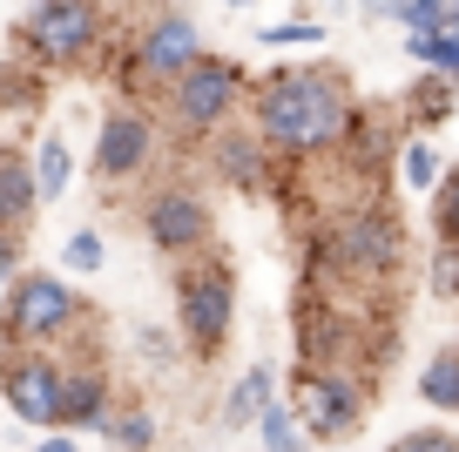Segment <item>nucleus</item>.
<instances>
[{
    "label": "nucleus",
    "instance_id": "nucleus-1",
    "mask_svg": "<svg viewBox=\"0 0 459 452\" xmlns=\"http://www.w3.org/2000/svg\"><path fill=\"white\" fill-rule=\"evenodd\" d=\"M365 101L351 88V74L338 61H284V68L250 82V109L244 122L264 135V149L284 162L298 156H331L344 149V135L359 128Z\"/></svg>",
    "mask_w": 459,
    "mask_h": 452
},
{
    "label": "nucleus",
    "instance_id": "nucleus-2",
    "mask_svg": "<svg viewBox=\"0 0 459 452\" xmlns=\"http://www.w3.org/2000/svg\"><path fill=\"white\" fill-rule=\"evenodd\" d=\"M405 216L392 210L385 196L365 203V210L331 216L325 230L304 237V277L325 283H392L405 270Z\"/></svg>",
    "mask_w": 459,
    "mask_h": 452
},
{
    "label": "nucleus",
    "instance_id": "nucleus-3",
    "mask_svg": "<svg viewBox=\"0 0 459 452\" xmlns=\"http://www.w3.org/2000/svg\"><path fill=\"white\" fill-rule=\"evenodd\" d=\"M82 297L68 291L61 277H48V270H21L14 283H7V311H0V338H7V352H48V344L74 338L82 331Z\"/></svg>",
    "mask_w": 459,
    "mask_h": 452
},
{
    "label": "nucleus",
    "instance_id": "nucleus-4",
    "mask_svg": "<svg viewBox=\"0 0 459 452\" xmlns=\"http://www.w3.org/2000/svg\"><path fill=\"white\" fill-rule=\"evenodd\" d=\"M378 398V378L372 371H317L304 365L290 378V412L298 425L311 432V446H344V439L365 425V405Z\"/></svg>",
    "mask_w": 459,
    "mask_h": 452
},
{
    "label": "nucleus",
    "instance_id": "nucleus-5",
    "mask_svg": "<svg viewBox=\"0 0 459 452\" xmlns=\"http://www.w3.org/2000/svg\"><path fill=\"white\" fill-rule=\"evenodd\" d=\"M162 109H169V122L183 128V135H223V128L250 109V74L230 55H203L183 82L162 88Z\"/></svg>",
    "mask_w": 459,
    "mask_h": 452
},
{
    "label": "nucleus",
    "instance_id": "nucleus-6",
    "mask_svg": "<svg viewBox=\"0 0 459 452\" xmlns=\"http://www.w3.org/2000/svg\"><path fill=\"white\" fill-rule=\"evenodd\" d=\"M176 331L196 358H216L237 331V270L196 256V264L176 270Z\"/></svg>",
    "mask_w": 459,
    "mask_h": 452
},
{
    "label": "nucleus",
    "instance_id": "nucleus-7",
    "mask_svg": "<svg viewBox=\"0 0 459 452\" xmlns=\"http://www.w3.org/2000/svg\"><path fill=\"white\" fill-rule=\"evenodd\" d=\"M21 48L48 68L88 61L101 48V0H34L21 21Z\"/></svg>",
    "mask_w": 459,
    "mask_h": 452
},
{
    "label": "nucleus",
    "instance_id": "nucleus-8",
    "mask_svg": "<svg viewBox=\"0 0 459 452\" xmlns=\"http://www.w3.org/2000/svg\"><path fill=\"white\" fill-rule=\"evenodd\" d=\"M196 61H203L196 21H189V14H156L143 34H135L129 61H122V88H129V95H143V88H169V82H183Z\"/></svg>",
    "mask_w": 459,
    "mask_h": 452
},
{
    "label": "nucleus",
    "instance_id": "nucleus-9",
    "mask_svg": "<svg viewBox=\"0 0 459 452\" xmlns=\"http://www.w3.org/2000/svg\"><path fill=\"white\" fill-rule=\"evenodd\" d=\"M210 230H216V216L189 183H162V189L143 196V237L156 243L162 256H196L203 243H210Z\"/></svg>",
    "mask_w": 459,
    "mask_h": 452
},
{
    "label": "nucleus",
    "instance_id": "nucleus-10",
    "mask_svg": "<svg viewBox=\"0 0 459 452\" xmlns=\"http://www.w3.org/2000/svg\"><path fill=\"white\" fill-rule=\"evenodd\" d=\"M156 149H162L156 122H149L135 101H115V109L101 115V128H95V183H135V176L156 162Z\"/></svg>",
    "mask_w": 459,
    "mask_h": 452
},
{
    "label": "nucleus",
    "instance_id": "nucleus-11",
    "mask_svg": "<svg viewBox=\"0 0 459 452\" xmlns=\"http://www.w3.org/2000/svg\"><path fill=\"white\" fill-rule=\"evenodd\" d=\"M61 385L68 365L55 352H0V392L21 412V425H61Z\"/></svg>",
    "mask_w": 459,
    "mask_h": 452
},
{
    "label": "nucleus",
    "instance_id": "nucleus-12",
    "mask_svg": "<svg viewBox=\"0 0 459 452\" xmlns=\"http://www.w3.org/2000/svg\"><path fill=\"white\" fill-rule=\"evenodd\" d=\"M277 162L284 156H271L250 122H230L223 135H210V170L237 189H277Z\"/></svg>",
    "mask_w": 459,
    "mask_h": 452
},
{
    "label": "nucleus",
    "instance_id": "nucleus-13",
    "mask_svg": "<svg viewBox=\"0 0 459 452\" xmlns=\"http://www.w3.org/2000/svg\"><path fill=\"white\" fill-rule=\"evenodd\" d=\"M115 405H108V371H101V358H74L68 365V385H61V425H101L108 432Z\"/></svg>",
    "mask_w": 459,
    "mask_h": 452
},
{
    "label": "nucleus",
    "instance_id": "nucleus-14",
    "mask_svg": "<svg viewBox=\"0 0 459 452\" xmlns=\"http://www.w3.org/2000/svg\"><path fill=\"white\" fill-rule=\"evenodd\" d=\"M41 210V183H34V162L21 149H0V230H28Z\"/></svg>",
    "mask_w": 459,
    "mask_h": 452
},
{
    "label": "nucleus",
    "instance_id": "nucleus-15",
    "mask_svg": "<svg viewBox=\"0 0 459 452\" xmlns=\"http://www.w3.org/2000/svg\"><path fill=\"white\" fill-rule=\"evenodd\" d=\"M399 101H405V109H399L405 128H412V135H432V128L459 109V88H453V74H426V82H412Z\"/></svg>",
    "mask_w": 459,
    "mask_h": 452
},
{
    "label": "nucleus",
    "instance_id": "nucleus-16",
    "mask_svg": "<svg viewBox=\"0 0 459 452\" xmlns=\"http://www.w3.org/2000/svg\"><path fill=\"white\" fill-rule=\"evenodd\" d=\"M271 405H277V371L271 365H250L244 378H237V392L223 398V425H230V432H250Z\"/></svg>",
    "mask_w": 459,
    "mask_h": 452
},
{
    "label": "nucleus",
    "instance_id": "nucleus-17",
    "mask_svg": "<svg viewBox=\"0 0 459 452\" xmlns=\"http://www.w3.org/2000/svg\"><path fill=\"white\" fill-rule=\"evenodd\" d=\"M399 183L426 189V196L446 183V156H439V142H432V135H405L399 142Z\"/></svg>",
    "mask_w": 459,
    "mask_h": 452
},
{
    "label": "nucleus",
    "instance_id": "nucleus-18",
    "mask_svg": "<svg viewBox=\"0 0 459 452\" xmlns=\"http://www.w3.org/2000/svg\"><path fill=\"white\" fill-rule=\"evenodd\" d=\"M419 398H426L432 412H459V344H446V352L426 358V371H419Z\"/></svg>",
    "mask_w": 459,
    "mask_h": 452
},
{
    "label": "nucleus",
    "instance_id": "nucleus-19",
    "mask_svg": "<svg viewBox=\"0 0 459 452\" xmlns=\"http://www.w3.org/2000/svg\"><path fill=\"white\" fill-rule=\"evenodd\" d=\"M405 55L426 74H453L459 82V28H432V34H405Z\"/></svg>",
    "mask_w": 459,
    "mask_h": 452
},
{
    "label": "nucleus",
    "instance_id": "nucleus-20",
    "mask_svg": "<svg viewBox=\"0 0 459 452\" xmlns=\"http://www.w3.org/2000/svg\"><path fill=\"white\" fill-rule=\"evenodd\" d=\"M257 432H264V452H311V432L298 425L290 398H277V405L264 412V419H257Z\"/></svg>",
    "mask_w": 459,
    "mask_h": 452
},
{
    "label": "nucleus",
    "instance_id": "nucleus-21",
    "mask_svg": "<svg viewBox=\"0 0 459 452\" xmlns=\"http://www.w3.org/2000/svg\"><path fill=\"white\" fill-rule=\"evenodd\" d=\"M426 297H439V304H459V243H439V237H432V256H426Z\"/></svg>",
    "mask_w": 459,
    "mask_h": 452
},
{
    "label": "nucleus",
    "instance_id": "nucleus-22",
    "mask_svg": "<svg viewBox=\"0 0 459 452\" xmlns=\"http://www.w3.org/2000/svg\"><path fill=\"white\" fill-rule=\"evenodd\" d=\"M68 170H74V162H68V142L48 135L41 149H34V183H41V203H55L61 189H68Z\"/></svg>",
    "mask_w": 459,
    "mask_h": 452
},
{
    "label": "nucleus",
    "instance_id": "nucleus-23",
    "mask_svg": "<svg viewBox=\"0 0 459 452\" xmlns=\"http://www.w3.org/2000/svg\"><path fill=\"white\" fill-rule=\"evenodd\" d=\"M108 439L122 452H156V419H149V405H122L108 419Z\"/></svg>",
    "mask_w": 459,
    "mask_h": 452
},
{
    "label": "nucleus",
    "instance_id": "nucleus-24",
    "mask_svg": "<svg viewBox=\"0 0 459 452\" xmlns=\"http://www.w3.org/2000/svg\"><path fill=\"white\" fill-rule=\"evenodd\" d=\"M325 41V21L304 14V21H271V28L257 34V48H317Z\"/></svg>",
    "mask_w": 459,
    "mask_h": 452
},
{
    "label": "nucleus",
    "instance_id": "nucleus-25",
    "mask_svg": "<svg viewBox=\"0 0 459 452\" xmlns=\"http://www.w3.org/2000/svg\"><path fill=\"white\" fill-rule=\"evenodd\" d=\"M432 237L459 243V170H446V183L432 189Z\"/></svg>",
    "mask_w": 459,
    "mask_h": 452
},
{
    "label": "nucleus",
    "instance_id": "nucleus-26",
    "mask_svg": "<svg viewBox=\"0 0 459 452\" xmlns=\"http://www.w3.org/2000/svg\"><path fill=\"white\" fill-rule=\"evenodd\" d=\"M61 256H68L74 270H101L108 243H101V230H74V237H68V250H61Z\"/></svg>",
    "mask_w": 459,
    "mask_h": 452
},
{
    "label": "nucleus",
    "instance_id": "nucleus-27",
    "mask_svg": "<svg viewBox=\"0 0 459 452\" xmlns=\"http://www.w3.org/2000/svg\"><path fill=\"white\" fill-rule=\"evenodd\" d=\"M385 452H459V432H405Z\"/></svg>",
    "mask_w": 459,
    "mask_h": 452
},
{
    "label": "nucleus",
    "instance_id": "nucleus-28",
    "mask_svg": "<svg viewBox=\"0 0 459 452\" xmlns=\"http://www.w3.org/2000/svg\"><path fill=\"white\" fill-rule=\"evenodd\" d=\"M14 277H21V237L0 230V283H14Z\"/></svg>",
    "mask_w": 459,
    "mask_h": 452
},
{
    "label": "nucleus",
    "instance_id": "nucleus-29",
    "mask_svg": "<svg viewBox=\"0 0 459 452\" xmlns=\"http://www.w3.org/2000/svg\"><path fill=\"white\" fill-rule=\"evenodd\" d=\"M365 21H405V0H351Z\"/></svg>",
    "mask_w": 459,
    "mask_h": 452
},
{
    "label": "nucleus",
    "instance_id": "nucleus-30",
    "mask_svg": "<svg viewBox=\"0 0 459 452\" xmlns=\"http://www.w3.org/2000/svg\"><path fill=\"white\" fill-rule=\"evenodd\" d=\"M34 452H82V446H74V432H48Z\"/></svg>",
    "mask_w": 459,
    "mask_h": 452
},
{
    "label": "nucleus",
    "instance_id": "nucleus-31",
    "mask_svg": "<svg viewBox=\"0 0 459 452\" xmlns=\"http://www.w3.org/2000/svg\"><path fill=\"white\" fill-rule=\"evenodd\" d=\"M230 7H257V0H230Z\"/></svg>",
    "mask_w": 459,
    "mask_h": 452
},
{
    "label": "nucleus",
    "instance_id": "nucleus-32",
    "mask_svg": "<svg viewBox=\"0 0 459 452\" xmlns=\"http://www.w3.org/2000/svg\"><path fill=\"white\" fill-rule=\"evenodd\" d=\"M453 88H459V82H453Z\"/></svg>",
    "mask_w": 459,
    "mask_h": 452
}]
</instances>
